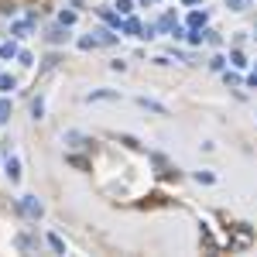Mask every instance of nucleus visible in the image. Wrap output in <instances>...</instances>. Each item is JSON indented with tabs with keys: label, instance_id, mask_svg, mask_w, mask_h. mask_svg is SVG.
<instances>
[{
	"label": "nucleus",
	"instance_id": "1a4fd4ad",
	"mask_svg": "<svg viewBox=\"0 0 257 257\" xmlns=\"http://www.w3.org/2000/svg\"><path fill=\"white\" fill-rule=\"evenodd\" d=\"M10 31H14V38H28L31 35V21H14Z\"/></svg>",
	"mask_w": 257,
	"mask_h": 257
},
{
	"label": "nucleus",
	"instance_id": "393cba45",
	"mask_svg": "<svg viewBox=\"0 0 257 257\" xmlns=\"http://www.w3.org/2000/svg\"><path fill=\"white\" fill-rule=\"evenodd\" d=\"M223 79H226V86H240V75H233V72H226Z\"/></svg>",
	"mask_w": 257,
	"mask_h": 257
},
{
	"label": "nucleus",
	"instance_id": "a211bd4d",
	"mask_svg": "<svg viewBox=\"0 0 257 257\" xmlns=\"http://www.w3.org/2000/svg\"><path fill=\"white\" fill-rule=\"evenodd\" d=\"M195 182H202V185H213V182H216V175H213V172H195Z\"/></svg>",
	"mask_w": 257,
	"mask_h": 257
},
{
	"label": "nucleus",
	"instance_id": "0eeeda50",
	"mask_svg": "<svg viewBox=\"0 0 257 257\" xmlns=\"http://www.w3.org/2000/svg\"><path fill=\"white\" fill-rule=\"evenodd\" d=\"M86 100H89V103H93V100H120V93H113V89H93Z\"/></svg>",
	"mask_w": 257,
	"mask_h": 257
},
{
	"label": "nucleus",
	"instance_id": "a878e982",
	"mask_svg": "<svg viewBox=\"0 0 257 257\" xmlns=\"http://www.w3.org/2000/svg\"><path fill=\"white\" fill-rule=\"evenodd\" d=\"M17 59H21V65H31L35 59H31V52H17Z\"/></svg>",
	"mask_w": 257,
	"mask_h": 257
},
{
	"label": "nucleus",
	"instance_id": "9b49d317",
	"mask_svg": "<svg viewBox=\"0 0 257 257\" xmlns=\"http://www.w3.org/2000/svg\"><path fill=\"white\" fill-rule=\"evenodd\" d=\"M189 28H206V10H192L189 14Z\"/></svg>",
	"mask_w": 257,
	"mask_h": 257
},
{
	"label": "nucleus",
	"instance_id": "f03ea898",
	"mask_svg": "<svg viewBox=\"0 0 257 257\" xmlns=\"http://www.w3.org/2000/svg\"><path fill=\"white\" fill-rule=\"evenodd\" d=\"M52 45H62V41H69V24H62L59 21V28H48V35H45Z\"/></svg>",
	"mask_w": 257,
	"mask_h": 257
},
{
	"label": "nucleus",
	"instance_id": "7ed1b4c3",
	"mask_svg": "<svg viewBox=\"0 0 257 257\" xmlns=\"http://www.w3.org/2000/svg\"><path fill=\"white\" fill-rule=\"evenodd\" d=\"M93 38H96V45H117V41H120V35H113L110 28H96Z\"/></svg>",
	"mask_w": 257,
	"mask_h": 257
},
{
	"label": "nucleus",
	"instance_id": "2eb2a0df",
	"mask_svg": "<svg viewBox=\"0 0 257 257\" xmlns=\"http://www.w3.org/2000/svg\"><path fill=\"white\" fill-rule=\"evenodd\" d=\"M48 247H52L55 254H65V244H62V237H55V233H48Z\"/></svg>",
	"mask_w": 257,
	"mask_h": 257
},
{
	"label": "nucleus",
	"instance_id": "4468645a",
	"mask_svg": "<svg viewBox=\"0 0 257 257\" xmlns=\"http://www.w3.org/2000/svg\"><path fill=\"white\" fill-rule=\"evenodd\" d=\"M7 120H10V100L0 96V124H7Z\"/></svg>",
	"mask_w": 257,
	"mask_h": 257
},
{
	"label": "nucleus",
	"instance_id": "4be33fe9",
	"mask_svg": "<svg viewBox=\"0 0 257 257\" xmlns=\"http://www.w3.org/2000/svg\"><path fill=\"white\" fill-rule=\"evenodd\" d=\"M230 62L237 65V69H244V65H247V59H244V52H230Z\"/></svg>",
	"mask_w": 257,
	"mask_h": 257
},
{
	"label": "nucleus",
	"instance_id": "f3484780",
	"mask_svg": "<svg viewBox=\"0 0 257 257\" xmlns=\"http://www.w3.org/2000/svg\"><path fill=\"white\" fill-rule=\"evenodd\" d=\"M79 48H82V52L96 48V38H93V35H82V38H79Z\"/></svg>",
	"mask_w": 257,
	"mask_h": 257
},
{
	"label": "nucleus",
	"instance_id": "20e7f679",
	"mask_svg": "<svg viewBox=\"0 0 257 257\" xmlns=\"http://www.w3.org/2000/svg\"><path fill=\"white\" fill-rule=\"evenodd\" d=\"M175 24H179V17H175L172 10L158 17V31H165V35H172V31H175Z\"/></svg>",
	"mask_w": 257,
	"mask_h": 257
},
{
	"label": "nucleus",
	"instance_id": "423d86ee",
	"mask_svg": "<svg viewBox=\"0 0 257 257\" xmlns=\"http://www.w3.org/2000/svg\"><path fill=\"white\" fill-rule=\"evenodd\" d=\"M141 28H144V24H141L137 17H130V14H127V21H120V31H124V35H137V38H141Z\"/></svg>",
	"mask_w": 257,
	"mask_h": 257
},
{
	"label": "nucleus",
	"instance_id": "412c9836",
	"mask_svg": "<svg viewBox=\"0 0 257 257\" xmlns=\"http://www.w3.org/2000/svg\"><path fill=\"white\" fill-rule=\"evenodd\" d=\"M59 21H62V24H69V28H72V24H75V10H62V14H59Z\"/></svg>",
	"mask_w": 257,
	"mask_h": 257
},
{
	"label": "nucleus",
	"instance_id": "ddd939ff",
	"mask_svg": "<svg viewBox=\"0 0 257 257\" xmlns=\"http://www.w3.org/2000/svg\"><path fill=\"white\" fill-rule=\"evenodd\" d=\"M14 86H17V79H14V75H7V72H0V93H10Z\"/></svg>",
	"mask_w": 257,
	"mask_h": 257
},
{
	"label": "nucleus",
	"instance_id": "bb28decb",
	"mask_svg": "<svg viewBox=\"0 0 257 257\" xmlns=\"http://www.w3.org/2000/svg\"><path fill=\"white\" fill-rule=\"evenodd\" d=\"M185 3H199V0H185Z\"/></svg>",
	"mask_w": 257,
	"mask_h": 257
},
{
	"label": "nucleus",
	"instance_id": "b1692460",
	"mask_svg": "<svg viewBox=\"0 0 257 257\" xmlns=\"http://www.w3.org/2000/svg\"><path fill=\"white\" fill-rule=\"evenodd\" d=\"M247 3H251V0H226L230 10H247Z\"/></svg>",
	"mask_w": 257,
	"mask_h": 257
},
{
	"label": "nucleus",
	"instance_id": "dca6fc26",
	"mask_svg": "<svg viewBox=\"0 0 257 257\" xmlns=\"http://www.w3.org/2000/svg\"><path fill=\"white\" fill-rule=\"evenodd\" d=\"M154 35H158V24H144V28H141V38H144V41H151Z\"/></svg>",
	"mask_w": 257,
	"mask_h": 257
},
{
	"label": "nucleus",
	"instance_id": "f257e3e1",
	"mask_svg": "<svg viewBox=\"0 0 257 257\" xmlns=\"http://www.w3.org/2000/svg\"><path fill=\"white\" fill-rule=\"evenodd\" d=\"M17 209H21V213H24L28 220H41V213H45V206L38 202V195H21Z\"/></svg>",
	"mask_w": 257,
	"mask_h": 257
},
{
	"label": "nucleus",
	"instance_id": "5701e85b",
	"mask_svg": "<svg viewBox=\"0 0 257 257\" xmlns=\"http://www.w3.org/2000/svg\"><path fill=\"white\" fill-rule=\"evenodd\" d=\"M117 141H120V144H127V147H141V144H137V137H130V134H117Z\"/></svg>",
	"mask_w": 257,
	"mask_h": 257
},
{
	"label": "nucleus",
	"instance_id": "6ab92c4d",
	"mask_svg": "<svg viewBox=\"0 0 257 257\" xmlns=\"http://www.w3.org/2000/svg\"><path fill=\"white\" fill-rule=\"evenodd\" d=\"M113 7H117V14H130L134 10V0H117Z\"/></svg>",
	"mask_w": 257,
	"mask_h": 257
},
{
	"label": "nucleus",
	"instance_id": "9d476101",
	"mask_svg": "<svg viewBox=\"0 0 257 257\" xmlns=\"http://www.w3.org/2000/svg\"><path fill=\"white\" fill-rule=\"evenodd\" d=\"M7 179H10V182L21 179V161H17V158H7Z\"/></svg>",
	"mask_w": 257,
	"mask_h": 257
},
{
	"label": "nucleus",
	"instance_id": "39448f33",
	"mask_svg": "<svg viewBox=\"0 0 257 257\" xmlns=\"http://www.w3.org/2000/svg\"><path fill=\"white\" fill-rule=\"evenodd\" d=\"M65 141H69L72 147H93V141H89L86 134H79V130H69V134H65Z\"/></svg>",
	"mask_w": 257,
	"mask_h": 257
},
{
	"label": "nucleus",
	"instance_id": "aec40b11",
	"mask_svg": "<svg viewBox=\"0 0 257 257\" xmlns=\"http://www.w3.org/2000/svg\"><path fill=\"white\" fill-rule=\"evenodd\" d=\"M41 113H45V103H41V100H35V103H31V117H35V120H41Z\"/></svg>",
	"mask_w": 257,
	"mask_h": 257
},
{
	"label": "nucleus",
	"instance_id": "f8f14e48",
	"mask_svg": "<svg viewBox=\"0 0 257 257\" xmlns=\"http://www.w3.org/2000/svg\"><path fill=\"white\" fill-rule=\"evenodd\" d=\"M0 59H3V62H7V59H17V45H14V41L0 45Z\"/></svg>",
	"mask_w": 257,
	"mask_h": 257
},
{
	"label": "nucleus",
	"instance_id": "6e6552de",
	"mask_svg": "<svg viewBox=\"0 0 257 257\" xmlns=\"http://www.w3.org/2000/svg\"><path fill=\"white\" fill-rule=\"evenodd\" d=\"M137 103H141V107H144V110H151V113H161V117H165V113H168V107H161V103H154V100H147V96H141V100H137Z\"/></svg>",
	"mask_w": 257,
	"mask_h": 257
}]
</instances>
